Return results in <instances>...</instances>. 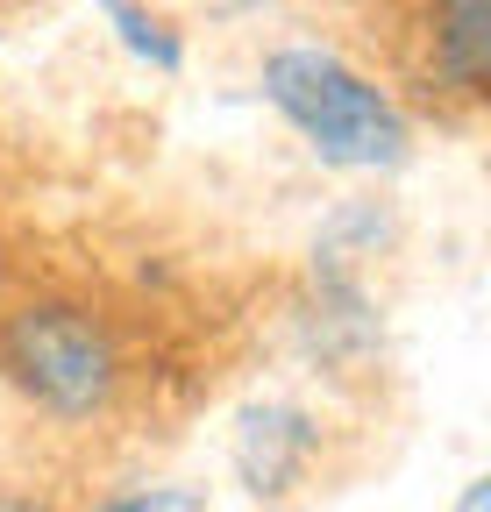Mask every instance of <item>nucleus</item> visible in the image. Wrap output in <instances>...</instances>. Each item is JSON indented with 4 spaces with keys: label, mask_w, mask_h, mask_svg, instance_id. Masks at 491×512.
I'll return each mask as SVG.
<instances>
[{
    "label": "nucleus",
    "mask_w": 491,
    "mask_h": 512,
    "mask_svg": "<svg viewBox=\"0 0 491 512\" xmlns=\"http://www.w3.org/2000/svg\"><path fill=\"white\" fill-rule=\"evenodd\" d=\"M264 93L271 107L314 143L321 164L335 171H392L406 157V114L363 79L335 50L292 43L264 57Z\"/></svg>",
    "instance_id": "1"
},
{
    "label": "nucleus",
    "mask_w": 491,
    "mask_h": 512,
    "mask_svg": "<svg viewBox=\"0 0 491 512\" xmlns=\"http://www.w3.org/2000/svg\"><path fill=\"white\" fill-rule=\"evenodd\" d=\"M0 363L43 413H100L114 399V342L79 306H22L0 335Z\"/></svg>",
    "instance_id": "2"
},
{
    "label": "nucleus",
    "mask_w": 491,
    "mask_h": 512,
    "mask_svg": "<svg viewBox=\"0 0 491 512\" xmlns=\"http://www.w3.org/2000/svg\"><path fill=\"white\" fill-rule=\"evenodd\" d=\"M314 441H321V427L306 413H292V406H250V413H242V434H235V470H242V484H250L257 498L285 491L299 477V463L314 456Z\"/></svg>",
    "instance_id": "3"
},
{
    "label": "nucleus",
    "mask_w": 491,
    "mask_h": 512,
    "mask_svg": "<svg viewBox=\"0 0 491 512\" xmlns=\"http://www.w3.org/2000/svg\"><path fill=\"white\" fill-rule=\"evenodd\" d=\"M435 79L456 93H484L491 79V0H435Z\"/></svg>",
    "instance_id": "4"
},
{
    "label": "nucleus",
    "mask_w": 491,
    "mask_h": 512,
    "mask_svg": "<svg viewBox=\"0 0 491 512\" xmlns=\"http://www.w3.org/2000/svg\"><path fill=\"white\" fill-rule=\"evenodd\" d=\"M100 15L114 22L121 50L143 57L150 72H178V64H186V43H178V36H171V22H164V15H150L143 0H100Z\"/></svg>",
    "instance_id": "5"
},
{
    "label": "nucleus",
    "mask_w": 491,
    "mask_h": 512,
    "mask_svg": "<svg viewBox=\"0 0 491 512\" xmlns=\"http://www.w3.org/2000/svg\"><path fill=\"white\" fill-rule=\"evenodd\" d=\"M100 512H207L193 491H178V484H164V491H129V498H107Z\"/></svg>",
    "instance_id": "6"
},
{
    "label": "nucleus",
    "mask_w": 491,
    "mask_h": 512,
    "mask_svg": "<svg viewBox=\"0 0 491 512\" xmlns=\"http://www.w3.org/2000/svg\"><path fill=\"white\" fill-rule=\"evenodd\" d=\"M484 505H491V484H470V491H463V505H456V512H484Z\"/></svg>",
    "instance_id": "7"
}]
</instances>
